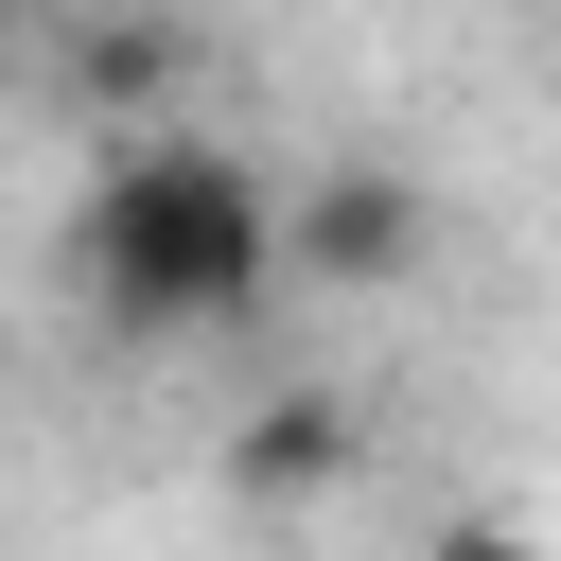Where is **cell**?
<instances>
[{
  "instance_id": "obj_1",
  "label": "cell",
  "mask_w": 561,
  "mask_h": 561,
  "mask_svg": "<svg viewBox=\"0 0 561 561\" xmlns=\"http://www.w3.org/2000/svg\"><path fill=\"white\" fill-rule=\"evenodd\" d=\"M280 280H298L280 263V193L228 140H193V123H123L105 140V175H88V298L140 351L158 333H245Z\"/></svg>"
},
{
  "instance_id": "obj_2",
  "label": "cell",
  "mask_w": 561,
  "mask_h": 561,
  "mask_svg": "<svg viewBox=\"0 0 561 561\" xmlns=\"http://www.w3.org/2000/svg\"><path fill=\"white\" fill-rule=\"evenodd\" d=\"M280 263H298V298H386V280L438 263V193L403 158H316L280 193Z\"/></svg>"
},
{
  "instance_id": "obj_3",
  "label": "cell",
  "mask_w": 561,
  "mask_h": 561,
  "mask_svg": "<svg viewBox=\"0 0 561 561\" xmlns=\"http://www.w3.org/2000/svg\"><path fill=\"white\" fill-rule=\"evenodd\" d=\"M351 456H368V438H351L333 386H263V403L228 421V491H245V508H316V491H351Z\"/></svg>"
},
{
  "instance_id": "obj_4",
  "label": "cell",
  "mask_w": 561,
  "mask_h": 561,
  "mask_svg": "<svg viewBox=\"0 0 561 561\" xmlns=\"http://www.w3.org/2000/svg\"><path fill=\"white\" fill-rule=\"evenodd\" d=\"M88 105H123V123H175V18H88Z\"/></svg>"
},
{
  "instance_id": "obj_5",
  "label": "cell",
  "mask_w": 561,
  "mask_h": 561,
  "mask_svg": "<svg viewBox=\"0 0 561 561\" xmlns=\"http://www.w3.org/2000/svg\"><path fill=\"white\" fill-rule=\"evenodd\" d=\"M421 561H543V543H526V526H508V508H456V526H438V543H421Z\"/></svg>"
}]
</instances>
